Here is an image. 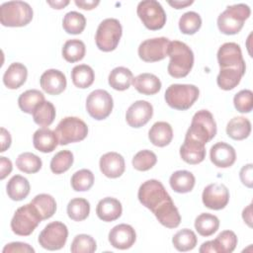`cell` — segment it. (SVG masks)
Here are the masks:
<instances>
[{
    "label": "cell",
    "mask_w": 253,
    "mask_h": 253,
    "mask_svg": "<svg viewBox=\"0 0 253 253\" xmlns=\"http://www.w3.org/2000/svg\"><path fill=\"white\" fill-rule=\"evenodd\" d=\"M137 198L165 227L176 228L180 224L179 211L160 181L150 179L143 182L138 189Z\"/></svg>",
    "instance_id": "1"
},
{
    "label": "cell",
    "mask_w": 253,
    "mask_h": 253,
    "mask_svg": "<svg viewBox=\"0 0 253 253\" xmlns=\"http://www.w3.org/2000/svg\"><path fill=\"white\" fill-rule=\"evenodd\" d=\"M167 55L170 57L167 67L170 76L183 78L190 73L194 65V53L185 42L179 41L170 42Z\"/></svg>",
    "instance_id": "2"
},
{
    "label": "cell",
    "mask_w": 253,
    "mask_h": 253,
    "mask_svg": "<svg viewBox=\"0 0 253 253\" xmlns=\"http://www.w3.org/2000/svg\"><path fill=\"white\" fill-rule=\"evenodd\" d=\"M250 14V7L246 4L239 3L228 6L217 17V28L224 35H236L241 31Z\"/></svg>",
    "instance_id": "3"
},
{
    "label": "cell",
    "mask_w": 253,
    "mask_h": 253,
    "mask_svg": "<svg viewBox=\"0 0 253 253\" xmlns=\"http://www.w3.org/2000/svg\"><path fill=\"white\" fill-rule=\"evenodd\" d=\"M33 9L24 1H9L0 6V22L5 27H24L33 19Z\"/></svg>",
    "instance_id": "4"
},
{
    "label": "cell",
    "mask_w": 253,
    "mask_h": 253,
    "mask_svg": "<svg viewBox=\"0 0 253 253\" xmlns=\"http://www.w3.org/2000/svg\"><path fill=\"white\" fill-rule=\"evenodd\" d=\"M199 95V88L193 84H171L166 89L164 98L172 109L186 111L194 105Z\"/></svg>",
    "instance_id": "5"
},
{
    "label": "cell",
    "mask_w": 253,
    "mask_h": 253,
    "mask_svg": "<svg viewBox=\"0 0 253 253\" xmlns=\"http://www.w3.org/2000/svg\"><path fill=\"white\" fill-rule=\"evenodd\" d=\"M216 134V124L212 114L208 110L198 111L191 122L186 135L206 144Z\"/></svg>",
    "instance_id": "6"
},
{
    "label": "cell",
    "mask_w": 253,
    "mask_h": 253,
    "mask_svg": "<svg viewBox=\"0 0 253 253\" xmlns=\"http://www.w3.org/2000/svg\"><path fill=\"white\" fill-rule=\"evenodd\" d=\"M42 220V219L39 211L35 206L30 203L17 209L11 219L10 225L15 234L20 236H28L32 234Z\"/></svg>",
    "instance_id": "7"
},
{
    "label": "cell",
    "mask_w": 253,
    "mask_h": 253,
    "mask_svg": "<svg viewBox=\"0 0 253 253\" xmlns=\"http://www.w3.org/2000/svg\"><path fill=\"white\" fill-rule=\"evenodd\" d=\"M123 34L122 25L119 20L108 18L103 20L97 29L95 42L97 47L105 52L115 50Z\"/></svg>",
    "instance_id": "8"
},
{
    "label": "cell",
    "mask_w": 253,
    "mask_h": 253,
    "mask_svg": "<svg viewBox=\"0 0 253 253\" xmlns=\"http://www.w3.org/2000/svg\"><path fill=\"white\" fill-rule=\"evenodd\" d=\"M55 133L60 145L83 140L88 134V126L77 117H65L57 125Z\"/></svg>",
    "instance_id": "9"
},
{
    "label": "cell",
    "mask_w": 253,
    "mask_h": 253,
    "mask_svg": "<svg viewBox=\"0 0 253 253\" xmlns=\"http://www.w3.org/2000/svg\"><path fill=\"white\" fill-rule=\"evenodd\" d=\"M136 13L142 24L151 31H157L166 23V13L158 1L144 0L137 5Z\"/></svg>",
    "instance_id": "10"
},
{
    "label": "cell",
    "mask_w": 253,
    "mask_h": 253,
    "mask_svg": "<svg viewBox=\"0 0 253 253\" xmlns=\"http://www.w3.org/2000/svg\"><path fill=\"white\" fill-rule=\"evenodd\" d=\"M68 229L61 221H52L45 225L39 235L40 245L50 251L61 249L67 240Z\"/></svg>",
    "instance_id": "11"
},
{
    "label": "cell",
    "mask_w": 253,
    "mask_h": 253,
    "mask_svg": "<svg viewBox=\"0 0 253 253\" xmlns=\"http://www.w3.org/2000/svg\"><path fill=\"white\" fill-rule=\"evenodd\" d=\"M114 106L110 93L103 89L92 91L86 99V110L90 117L97 121L105 120L112 113Z\"/></svg>",
    "instance_id": "12"
},
{
    "label": "cell",
    "mask_w": 253,
    "mask_h": 253,
    "mask_svg": "<svg viewBox=\"0 0 253 253\" xmlns=\"http://www.w3.org/2000/svg\"><path fill=\"white\" fill-rule=\"evenodd\" d=\"M170 41L165 37L143 41L138 46V56L145 62H156L167 56Z\"/></svg>",
    "instance_id": "13"
},
{
    "label": "cell",
    "mask_w": 253,
    "mask_h": 253,
    "mask_svg": "<svg viewBox=\"0 0 253 253\" xmlns=\"http://www.w3.org/2000/svg\"><path fill=\"white\" fill-rule=\"evenodd\" d=\"M217 62L220 68H237L246 71L241 48L236 42H225L218 48Z\"/></svg>",
    "instance_id": "14"
},
{
    "label": "cell",
    "mask_w": 253,
    "mask_h": 253,
    "mask_svg": "<svg viewBox=\"0 0 253 253\" xmlns=\"http://www.w3.org/2000/svg\"><path fill=\"white\" fill-rule=\"evenodd\" d=\"M202 201L208 209L213 211L222 210L229 202V191L223 184H210L203 191Z\"/></svg>",
    "instance_id": "15"
},
{
    "label": "cell",
    "mask_w": 253,
    "mask_h": 253,
    "mask_svg": "<svg viewBox=\"0 0 253 253\" xmlns=\"http://www.w3.org/2000/svg\"><path fill=\"white\" fill-rule=\"evenodd\" d=\"M153 115L152 105L144 100H138L132 103L126 113V121L129 126L138 128L146 125Z\"/></svg>",
    "instance_id": "16"
},
{
    "label": "cell",
    "mask_w": 253,
    "mask_h": 253,
    "mask_svg": "<svg viewBox=\"0 0 253 253\" xmlns=\"http://www.w3.org/2000/svg\"><path fill=\"white\" fill-rule=\"evenodd\" d=\"M136 240L133 227L129 224L121 223L114 226L109 232V242L117 249L126 250L130 248Z\"/></svg>",
    "instance_id": "17"
},
{
    "label": "cell",
    "mask_w": 253,
    "mask_h": 253,
    "mask_svg": "<svg viewBox=\"0 0 253 253\" xmlns=\"http://www.w3.org/2000/svg\"><path fill=\"white\" fill-rule=\"evenodd\" d=\"M101 172L108 178H119L121 177L126 169L125 159L118 152H107L101 156L99 161Z\"/></svg>",
    "instance_id": "18"
},
{
    "label": "cell",
    "mask_w": 253,
    "mask_h": 253,
    "mask_svg": "<svg viewBox=\"0 0 253 253\" xmlns=\"http://www.w3.org/2000/svg\"><path fill=\"white\" fill-rule=\"evenodd\" d=\"M206 144L185 135L184 143L180 147V156L188 164H199L206 157Z\"/></svg>",
    "instance_id": "19"
},
{
    "label": "cell",
    "mask_w": 253,
    "mask_h": 253,
    "mask_svg": "<svg viewBox=\"0 0 253 253\" xmlns=\"http://www.w3.org/2000/svg\"><path fill=\"white\" fill-rule=\"evenodd\" d=\"M42 89L49 95H58L66 88V77L57 69L45 70L40 79Z\"/></svg>",
    "instance_id": "20"
},
{
    "label": "cell",
    "mask_w": 253,
    "mask_h": 253,
    "mask_svg": "<svg viewBox=\"0 0 253 253\" xmlns=\"http://www.w3.org/2000/svg\"><path fill=\"white\" fill-rule=\"evenodd\" d=\"M211 161L219 168H228L236 160L235 149L228 143L219 141L213 144L210 151Z\"/></svg>",
    "instance_id": "21"
},
{
    "label": "cell",
    "mask_w": 253,
    "mask_h": 253,
    "mask_svg": "<svg viewBox=\"0 0 253 253\" xmlns=\"http://www.w3.org/2000/svg\"><path fill=\"white\" fill-rule=\"evenodd\" d=\"M123 212V207L119 200L107 197L99 201L96 207V213L103 221H114L118 219Z\"/></svg>",
    "instance_id": "22"
},
{
    "label": "cell",
    "mask_w": 253,
    "mask_h": 253,
    "mask_svg": "<svg viewBox=\"0 0 253 253\" xmlns=\"http://www.w3.org/2000/svg\"><path fill=\"white\" fill-rule=\"evenodd\" d=\"M34 147L43 153L52 152L58 143V138L55 131L48 127H41L37 129L33 135Z\"/></svg>",
    "instance_id": "23"
},
{
    "label": "cell",
    "mask_w": 253,
    "mask_h": 253,
    "mask_svg": "<svg viewBox=\"0 0 253 253\" xmlns=\"http://www.w3.org/2000/svg\"><path fill=\"white\" fill-rule=\"evenodd\" d=\"M27 67L20 62H13L9 65L3 75V83L8 89H18L27 80Z\"/></svg>",
    "instance_id": "24"
},
{
    "label": "cell",
    "mask_w": 253,
    "mask_h": 253,
    "mask_svg": "<svg viewBox=\"0 0 253 253\" xmlns=\"http://www.w3.org/2000/svg\"><path fill=\"white\" fill-rule=\"evenodd\" d=\"M148 138L153 145L164 147L173 138L172 126L166 122H156L148 131Z\"/></svg>",
    "instance_id": "25"
},
{
    "label": "cell",
    "mask_w": 253,
    "mask_h": 253,
    "mask_svg": "<svg viewBox=\"0 0 253 253\" xmlns=\"http://www.w3.org/2000/svg\"><path fill=\"white\" fill-rule=\"evenodd\" d=\"M132 85L137 92L143 95H154L161 89L160 79L152 73L138 74L133 78Z\"/></svg>",
    "instance_id": "26"
},
{
    "label": "cell",
    "mask_w": 253,
    "mask_h": 253,
    "mask_svg": "<svg viewBox=\"0 0 253 253\" xmlns=\"http://www.w3.org/2000/svg\"><path fill=\"white\" fill-rule=\"evenodd\" d=\"M169 183L174 192L185 194L193 190L196 183V179L193 173H191L190 171L178 170L175 171L170 176Z\"/></svg>",
    "instance_id": "27"
},
{
    "label": "cell",
    "mask_w": 253,
    "mask_h": 253,
    "mask_svg": "<svg viewBox=\"0 0 253 253\" xmlns=\"http://www.w3.org/2000/svg\"><path fill=\"white\" fill-rule=\"evenodd\" d=\"M30 183L21 175H14L6 185L8 197L13 201H22L30 194Z\"/></svg>",
    "instance_id": "28"
},
{
    "label": "cell",
    "mask_w": 253,
    "mask_h": 253,
    "mask_svg": "<svg viewBox=\"0 0 253 253\" xmlns=\"http://www.w3.org/2000/svg\"><path fill=\"white\" fill-rule=\"evenodd\" d=\"M133 80L132 72L124 66L114 68L108 77L109 85L118 91H125L129 88Z\"/></svg>",
    "instance_id": "29"
},
{
    "label": "cell",
    "mask_w": 253,
    "mask_h": 253,
    "mask_svg": "<svg viewBox=\"0 0 253 253\" xmlns=\"http://www.w3.org/2000/svg\"><path fill=\"white\" fill-rule=\"evenodd\" d=\"M251 132V123L245 117H234L226 126L227 135L234 140H242L249 136Z\"/></svg>",
    "instance_id": "30"
},
{
    "label": "cell",
    "mask_w": 253,
    "mask_h": 253,
    "mask_svg": "<svg viewBox=\"0 0 253 253\" xmlns=\"http://www.w3.org/2000/svg\"><path fill=\"white\" fill-rule=\"evenodd\" d=\"M44 101V95L41 91L37 89H31L25 91L19 96L18 105L21 111L24 113L33 114L35 110Z\"/></svg>",
    "instance_id": "31"
},
{
    "label": "cell",
    "mask_w": 253,
    "mask_h": 253,
    "mask_svg": "<svg viewBox=\"0 0 253 253\" xmlns=\"http://www.w3.org/2000/svg\"><path fill=\"white\" fill-rule=\"evenodd\" d=\"M244 74V71L237 68H220L216 77V83L220 89L229 91L234 89L240 83Z\"/></svg>",
    "instance_id": "32"
},
{
    "label": "cell",
    "mask_w": 253,
    "mask_h": 253,
    "mask_svg": "<svg viewBox=\"0 0 253 253\" xmlns=\"http://www.w3.org/2000/svg\"><path fill=\"white\" fill-rule=\"evenodd\" d=\"M219 227V219L211 213L203 212L195 219V228L202 236L208 237L212 235Z\"/></svg>",
    "instance_id": "33"
},
{
    "label": "cell",
    "mask_w": 253,
    "mask_h": 253,
    "mask_svg": "<svg viewBox=\"0 0 253 253\" xmlns=\"http://www.w3.org/2000/svg\"><path fill=\"white\" fill-rule=\"evenodd\" d=\"M71 79L77 88L85 89L93 84L95 74L91 66L87 64H79L72 68Z\"/></svg>",
    "instance_id": "34"
},
{
    "label": "cell",
    "mask_w": 253,
    "mask_h": 253,
    "mask_svg": "<svg viewBox=\"0 0 253 253\" xmlns=\"http://www.w3.org/2000/svg\"><path fill=\"white\" fill-rule=\"evenodd\" d=\"M39 211L42 219L50 218L56 211V202L54 198L48 194L37 195L31 202Z\"/></svg>",
    "instance_id": "35"
},
{
    "label": "cell",
    "mask_w": 253,
    "mask_h": 253,
    "mask_svg": "<svg viewBox=\"0 0 253 253\" xmlns=\"http://www.w3.org/2000/svg\"><path fill=\"white\" fill-rule=\"evenodd\" d=\"M85 52V43L77 39L68 40L65 42L62 47V56L66 61L70 63H74L83 59Z\"/></svg>",
    "instance_id": "36"
},
{
    "label": "cell",
    "mask_w": 253,
    "mask_h": 253,
    "mask_svg": "<svg viewBox=\"0 0 253 253\" xmlns=\"http://www.w3.org/2000/svg\"><path fill=\"white\" fill-rule=\"evenodd\" d=\"M237 236L231 230L221 231L212 240L214 253H231L237 245Z\"/></svg>",
    "instance_id": "37"
},
{
    "label": "cell",
    "mask_w": 253,
    "mask_h": 253,
    "mask_svg": "<svg viewBox=\"0 0 253 253\" xmlns=\"http://www.w3.org/2000/svg\"><path fill=\"white\" fill-rule=\"evenodd\" d=\"M55 108L49 101H44L42 103L33 113L34 122L42 127L50 126L55 119Z\"/></svg>",
    "instance_id": "38"
},
{
    "label": "cell",
    "mask_w": 253,
    "mask_h": 253,
    "mask_svg": "<svg viewBox=\"0 0 253 253\" xmlns=\"http://www.w3.org/2000/svg\"><path fill=\"white\" fill-rule=\"evenodd\" d=\"M197 236L195 232L188 228H183L176 232L172 238L174 247L181 252H186L194 249L197 245Z\"/></svg>",
    "instance_id": "39"
},
{
    "label": "cell",
    "mask_w": 253,
    "mask_h": 253,
    "mask_svg": "<svg viewBox=\"0 0 253 253\" xmlns=\"http://www.w3.org/2000/svg\"><path fill=\"white\" fill-rule=\"evenodd\" d=\"M90 213V204L86 199L74 198L67 205V214L74 221H82Z\"/></svg>",
    "instance_id": "40"
},
{
    "label": "cell",
    "mask_w": 253,
    "mask_h": 253,
    "mask_svg": "<svg viewBox=\"0 0 253 253\" xmlns=\"http://www.w3.org/2000/svg\"><path fill=\"white\" fill-rule=\"evenodd\" d=\"M42 159L32 152H23L19 154L16 159L17 168L27 174H34L39 172L42 168Z\"/></svg>",
    "instance_id": "41"
},
{
    "label": "cell",
    "mask_w": 253,
    "mask_h": 253,
    "mask_svg": "<svg viewBox=\"0 0 253 253\" xmlns=\"http://www.w3.org/2000/svg\"><path fill=\"white\" fill-rule=\"evenodd\" d=\"M86 26V19L84 15L76 11H70L65 14L62 20V27L67 34L78 35L81 34Z\"/></svg>",
    "instance_id": "42"
},
{
    "label": "cell",
    "mask_w": 253,
    "mask_h": 253,
    "mask_svg": "<svg viewBox=\"0 0 253 253\" xmlns=\"http://www.w3.org/2000/svg\"><path fill=\"white\" fill-rule=\"evenodd\" d=\"M202 26L201 16L194 12L189 11L184 13L179 19V29L181 33L185 35H194L196 34Z\"/></svg>",
    "instance_id": "43"
},
{
    "label": "cell",
    "mask_w": 253,
    "mask_h": 253,
    "mask_svg": "<svg viewBox=\"0 0 253 253\" xmlns=\"http://www.w3.org/2000/svg\"><path fill=\"white\" fill-rule=\"evenodd\" d=\"M71 187L76 192L88 191L94 184V174L89 169L76 171L71 177Z\"/></svg>",
    "instance_id": "44"
},
{
    "label": "cell",
    "mask_w": 253,
    "mask_h": 253,
    "mask_svg": "<svg viewBox=\"0 0 253 253\" xmlns=\"http://www.w3.org/2000/svg\"><path fill=\"white\" fill-rule=\"evenodd\" d=\"M73 154L69 150H60L50 161V170L54 174H61L66 172L73 164Z\"/></svg>",
    "instance_id": "45"
},
{
    "label": "cell",
    "mask_w": 253,
    "mask_h": 253,
    "mask_svg": "<svg viewBox=\"0 0 253 253\" xmlns=\"http://www.w3.org/2000/svg\"><path fill=\"white\" fill-rule=\"evenodd\" d=\"M157 162L156 154L148 149L138 151L132 158V166L137 171H147Z\"/></svg>",
    "instance_id": "46"
},
{
    "label": "cell",
    "mask_w": 253,
    "mask_h": 253,
    "mask_svg": "<svg viewBox=\"0 0 253 253\" xmlns=\"http://www.w3.org/2000/svg\"><path fill=\"white\" fill-rule=\"evenodd\" d=\"M97 249L95 239L88 234H78L74 237L70 251L72 253H93Z\"/></svg>",
    "instance_id": "47"
},
{
    "label": "cell",
    "mask_w": 253,
    "mask_h": 253,
    "mask_svg": "<svg viewBox=\"0 0 253 253\" xmlns=\"http://www.w3.org/2000/svg\"><path fill=\"white\" fill-rule=\"evenodd\" d=\"M235 109L239 113H250L253 109V93L251 90L244 89L235 94L233 98Z\"/></svg>",
    "instance_id": "48"
},
{
    "label": "cell",
    "mask_w": 253,
    "mask_h": 253,
    "mask_svg": "<svg viewBox=\"0 0 253 253\" xmlns=\"http://www.w3.org/2000/svg\"><path fill=\"white\" fill-rule=\"evenodd\" d=\"M34 253L35 249L24 242H11L5 245L3 253Z\"/></svg>",
    "instance_id": "49"
},
{
    "label": "cell",
    "mask_w": 253,
    "mask_h": 253,
    "mask_svg": "<svg viewBox=\"0 0 253 253\" xmlns=\"http://www.w3.org/2000/svg\"><path fill=\"white\" fill-rule=\"evenodd\" d=\"M252 173H253V165L251 163L244 165L239 172V177H240L242 184L248 188L253 187Z\"/></svg>",
    "instance_id": "50"
},
{
    "label": "cell",
    "mask_w": 253,
    "mask_h": 253,
    "mask_svg": "<svg viewBox=\"0 0 253 253\" xmlns=\"http://www.w3.org/2000/svg\"><path fill=\"white\" fill-rule=\"evenodd\" d=\"M13 166L10 159L7 157L1 156L0 157V179H5L11 172H12Z\"/></svg>",
    "instance_id": "51"
},
{
    "label": "cell",
    "mask_w": 253,
    "mask_h": 253,
    "mask_svg": "<svg viewBox=\"0 0 253 253\" xmlns=\"http://www.w3.org/2000/svg\"><path fill=\"white\" fill-rule=\"evenodd\" d=\"M1 152H4L6 151L10 145H11V142H12V138H11V134L10 132L4 128V127H1Z\"/></svg>",
    "instance_id": "52"
},
{
    "label": "cell",
    "mask_w": 253,
    "mask_h": 253,
    "mask_svg": "<svg viewBox=\"0 0 253 253\" xmlns=\"http://www.w3.org/2000/svg\"><path fill=\"white\" fill-rule=\"evenodd\" d=\"M75 5L81 9H84V10H92L94 9L95 7H97L99 5V1H86V0H75L74 1Z\"/></svg>",
    "instance_id": "53"
},
{
    "label": "cell",
    "mask_w": 253,
    "mask_h": 253,
    "mask_svg": "<svg viewBox=\"0 0 253 253\" xmlns=\"http://www.w3.org/2000/svg\"><path fill=\"white\" fill-rule=\"evenodd\" d=\"M242 218L249 227H252V204L248 205L242 211Z\"/></svg>",
    "instance_id": "54"
},
{
    "label": "cell",
    "mask_w": 253,
    "mask_h": 253,
    "mask_svg": "<svg viewBox=\"0 0 253 253\" xmlns=\"http://www.w3.org/2000/svg\"><path fill=\"white\" fill-rule=\"evenodd\" d=\"M194 3L193 0H174V1H168V4L170 6H172L173 8L175 9H183V8H186L190 5H192Z\"/></svg>",
    "instance_id": "55"
},
{
    "label": "cell",
    "mask_w": 253,
    "mask_h": 253,
    "mask_svg": "<svg viewBox=\"0 0 253 253\" xmlns=\"http://www.w3.org/2000/svg\"><path fill=\"white\" fill-rule=\"evenodd\" d=\"M46 3L51 6L53 9H57V10H60V9H63L65 6H67L69 4V1L68 0H55V1H46Z\"/></svg>",
    "instance_id": "56"
}]
</instances>
